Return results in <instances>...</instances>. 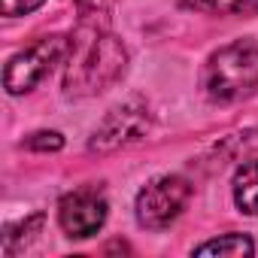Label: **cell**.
I'll return each mask as SVG.
<instances>
[{
    "instance_id": "1",
    "label": "cell",
    "mask_w": 258,
    "mask_h": 258,
    "mask_svg": "<svg viewBox=\"0 0 258 258\" xmlns=\"http://www.w3.org/2000/svg\"><path fill=\"white\" fill-rule=\"evenodd\" d=\"M127 67V52L118 37H112L103 25L82 19L79 31L70 37L64 91L70 97H88L106 91L121 79Z\"/></svg>"
},
{
    "instance_id": "2",
    "label": "cell",
    "mask_w": 258,
    "mask_h": 258,
    "mask_svg": "<svg viewBox=\"0 0 258 258\" xmlns=\"http://www.w3.org/2000/svg\"><path fill=\"white\" fill-rule=\"evenodd\" d=\"M201 88L216 103H237L258 94V43L240 40L213 52L201 73Z\"/></svg>"
},
{
    "instance_id": "3",
    "label": "cell",
    "mask_w": 258,
    "mask_h": 258,
    "mask_svg": "<svg viewBox=\"0 0 258 258\" xmlns=\"http://www.w3.org/2000/svg\"><path fill=\"white\" fill-rule=\"evenodd\" d=\"M67 52H70V40L61 34H52V37L37 40L25 52L13 55L7 64V73H4L7 91L10 94H28L31 88H37L52 73L55 64H61L67 58Z\"/></svg>"
},
{
    "instance_id": "4",
    "label": "cell",
    "mask_w": 258,
    "mask_h": 258,
    "mask_svg": "<svg viewBox=\"0 0 258 258\" xmlns=\"http://www.w3.org/2000/svg\"><path fill=\"white\" fill-rule=\"evenodd\" d=\"M191 185L182 176H158L137 195V222L149 231L167 228L185 210Z\"/></svg>"
},
{
    "instance_id": "5",
    "label": "cell",
    "mask_w": 258,
    "mask_h": 258,
    "mask_svg": "<svg viewBox=\"0 0 258 258\" xmlns=\"http://www.w3.org/2000/svg\"><path fill=\"white\" fill-rule=\"evenodd\" d=\"M146 131H149V106L134 97L106 112V118L94 127V137L88 146L94 152H112L118 146H127V143L146 137Z\"/></svg>"
},
{
    "instance_id": "6",
    "label": "cell",
    "mask_w": 258,
    "mask_h": 258,
    "mask_svg": "<svg viewBox=\"0 0 258 258\" xmlns=\"http://www.w3.org/2000/svg\"><path fill=\"white\" fill-rule=\"evenodd\" d=\"M58 222H61L67 237L85 240V237H91V234H97L103 228V222H106V198L94 185L76 188V191L61 198Z\"/></svg>"
},
{
    "instance_id": "7",
    "label": "cell",
    "mask_w": 258,
    "mask_h": 258,
    "mask_svg": "<svg viewBox=\"0 0 258 258\" xmlns=\"http://www.w3.org/2000/svg\"><path fill=\"white\" fill-rule=\"evenodd\" d=\"M234 204L246 216H258V158L243 161L234 173Z\"/></svg>"
},
{
    "instance_id": "8",
    "label": "cell",
    "mask_w": 258,
    "mask_h": 258,
    "mask_svg": "<svg viewBox=\"0 0 258 258\" xmlns=\"http://www.w3.org/2000/svg\"><path fill=\"white\" fill-rule=\"evenodd\" d=\"M182 7L219 16H258V0H182Z\"/></svg>"
},
{
    "instance_id": "9",
    "label": "cell",
    "mask_w": 258,
    "mask_h": 258,
    "mask_svg": "<svg viewBox=\"0 0 258 258\" xmlns=\"http://www.w3.org/2000/svg\"><path fill=\"white\" fill-rule=\"evenodd\" d=\"M252 240L246 234H225V237H216V240H207L195 249V255H252Z\"/></svg>"
},
{
    "instance_id": "10",
    "label": "cell",
    "mask_w": 258,
    "mask_h": 258,
    "mask_svg": "<svg viewBox=\"0 0 258 258\" xmlns=\"http://www.w3.org/2000/svg\"><path fill=\"white\" fill-rule=\"evenodd\" d=\"M40 228H43V213H37V216L25 219V222H19V225H10L7 234H4V255H16V252H19V243H22V240L31 243L34 234H40Z\"/></svg>"
},
{
    "instance_id": "11",
    "label": "cell",
    "mask_w": 258,
    "mask_h": 258,
    "mask_svg": "<svg viewBox=\"0 0 258 258\" xmlns=\"http://www.w3.org/2000/svg\"><path fill=\"white\" fill-rule=\"evenodd\" d=\"M25 146L34 149V152H58L64 146V137L58 131H37V134H31L25 140Z\"/></svg>"
},
{
    "instance_id": "12",
    "label": "cell",
    "mask_w": 258,
    "mask_h": 258,
    "mask_svg": "<svg viewBox=\"0 0 258 258\" xmlns=\"http://www.w3.org/2000/svg\"><path fill=\"white\" fill-rule=\"evenodd\" d=\"M40 4H43V0H0V10H4L7 19H13V16H28V13H34Z\"/></svg>"
}]
</instances>
